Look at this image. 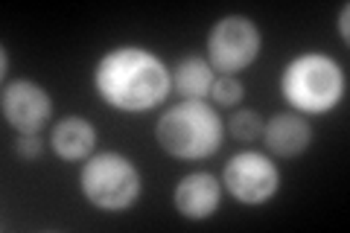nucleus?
<instances>
[{
    "label": "nucleus",
    "mask_w": 350,
    "mask_h": 233,
    "mask_svg": "<svg viewBox=\"0 0 350 233\" xmlns=\"http://www.w3.org/2000/svg\"><path fill=\"white\" fill-rule=\"evenodd\" d=\"M338 36H342V41L347 44L350 41V3L342 6V12H338Z\"/></svg>",
    "instance_id": "nucleus-15"
},
{
    "label": "nucleus",
    "mask_w": 350,
    "mask_h": 233,
    "mask_svg": "<svg viewBox=\"0 0 350 233\" xmlns=\"http://www.w3.org/2000/svg\"><path fill=\"white\" fill-rule=\"evenodd\" d=\"M280 94L298 114H327L345 96V70L327 53H301L283 68Z\"/></svg>",
    "instance_id": "nucleus-3"
},
{
    "label": "nucleus",
    "mask_w": 350,
    "mask_h": 233,
    "mask_svg": "<svg viewBox=\"0 0 350 233\" xmlns=\"http://www.w3.org/2000/svg\"><path fill=\"white\" fill-rule=\"evenodd\" d=\"M94 87L103 102L126 114L158 108L172 91L170 70L158 55L144 47L108 50L94 70Z\"/></svg>",
    "instance_id": "nucleus-1"
},
{
    "label": "nucleus",
    "mask_w": 350,
    "mask_h": 233,
    "mask_svg": "<svg viewBox=\"0 0 350 233\" xmlns=\"http://www.w3.org/2000/svg\"><path fill=\"white\" fill-rule=\"evenodd\" d=\"M260 29L245 15L219 18L207 32V61L219 76L243 73L260 55Z\"/></svg>",
    "instance_id": "nucleus-5"
},
{
    "label": "nucleus",
    "mask_w": 350,
    "mask_h": 233,
    "mask_svg": "<svg viewBox=\"0 0 350 233\" xmlns=\"http://www.w3.org/2000/svg\"><path fill=\"white\" fill-rule=\"evenodd\" d=\"M222 184L239 204L260 207L271 202L280 190V172L266 154L260 152H239L222 169Z\"/></svg>",
    "instance_id": "nucleus-6"
},
{
    "label": "nucleus",
    "mask_w": 350,
    "mask_h": 233,
    "mask_svg": "<svg viewBox=\"0 0 350 233\" xmlns=\"http://www.w3.org/2000/svg\"><path fill=\"white\" fill-rule=\"evenodd\" d=\"M219 202H222V184H219V178L211 172L184 175V178L175 184V193H172L175 210L190 221L211 219L219 210Z\"/></svg>",
    "instance_id": "nucleus-8"
},
{
    "label": "nucleus",
    "mask_w": 350,
    "mask_h": 233,
    "mask_svg": "<svg viewBox=\"0 0 350 233\" xmlns=\"http://www.w3.org/2000/svg\"><path fill=\"white\" fill-rule=\"evenodd\" d=\"M243 85H239V79H234V76H216L213 79V87H211V99L216 105L222 108H234L239 105V99H243Z\"/></svg>",
    "instance_id": "nucleus-13"
},
{
    "label": "nucleus",
    "mask_w": 350,
    "mask_h": 233,
    "mask_svg": "<svg viewBox=\"0 0 350 233\" xmlns=\"http://www.w3.org/2000/svg\"><path fill=\"white\" fill-rule=\"evenodd\" d=\"M262 137H266V146L278 158H298L310 149L312 126L298 111H286V114H275L262 126Z\"/></svg>",
    "instance_id": "nucleus-9"
},
{
    "label": "nucleus",
    "mask_w": 350,
    "mask_h": 233,
    "mask_svg": "<svg viewBox=\"0 0 350 233\" xmlns=\"http://www.w3.org/2000/svg\"><path fill=\"white\" fill-rule=\"evenodd\" d=\"M79 190L96 210L123 213L137 204L144 184H140V172L131 158L120 152H100L82 163Z\"/></svg>",
    "instance_id": "nucleus-4"
},
{
    "label": "nucleus",
    "mask_w": 350,
    "mask_h": 233,
    "mask_svg": "<svg viewBox=\"0 0 350 233\" xmlns=\"http://www.w3.org/2000/svg\"><path fill=\"white\" fill-rule=\"evenodd\" d=\"M170 79H172V87L184 99H204V96H211L216 70L211 68V61H207V59L190 53V55H184V59L175 64V70L170 73Z\"/></svg>",
    "instance_id": "nucleus-11"
},
{
    "label": "nucleus",
    "mask_w": 350,
    "mask_h": 233,
    "mask_svg": "<svg viewBox=\"0 0 350 233\" xmlns=\"http://www.w3.org/2000/svg\"><path fill=\"white\" fill-rule=\"evenodd\" d=\"M0 111L6 126H12L18 135H38L53 117V99L38 82L15 79L3 87Z\"/></svg>",
    "instance_id": "nucleus-7"
},
{
    "label": "nucleus",
    "mask_w": 350,
    "mask_h": 233,
    "mask_svg": "<svg viewBox=\"0 0 350 233\" xmlns=\"http://www.w3.org/2000/svg\"><path fill=\"white\" fill-rule=\"evenodd\" d=\"M50 146L62 161H88L96 146V128L85 117H64L53 126Z\"/></svg>",
    "instance_id": "nucleus-10"
},
{
    "label": "nucleus",
    "mask_w": 350,
    "mask_h": 233,
    "mask_svg": "<svg viewBox=\"0 0 350 233\" xmlns=\"http://www.w3.org/2000/svg\"><path fill=\"white\" fill-rule=\"evenodd\" d=\"M225 137L222 117L204 99H184L158 120V146L178 161H204L219 152Z\"/></svg>",
    "instance_id": "nucleus-2"
},
{
    "label": "nucleus",
    "mask_w": 350,
    "mask_h": 233,
    "mask_svg": "<svg viewBox=\"0 0 350 233\" xmlns=\"http://www.w3.org/2000/svg\"><path fill=\"white\" fill-rule=\"evenodd\" d=\"M41 152H44V140L38 135H21L15 140V154L21 161H36L41 158Z\"/></svg>",
    "instance_id": "nucleus-14"
},
{
    "label": "nucleus",
    "mask_w": 350,
    "mask_h": 233,
    "mask_svg": "<svg viewBox=\"0 0 350 233\" xmlns=\"http://www.w3.org/2000/svg\"><path fill=\"white\" fill-rule=\"evenodd\" d=\"M262 117L257 114V111H237V114L231 117V123H228V131H231V137L234 140H243V143H251V140H257L262 135Z\"/></svg>",
    "instance_id": "nucleus-12"
}]
</instances>
